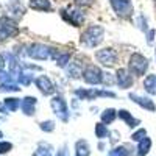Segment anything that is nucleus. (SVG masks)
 Instances as JSON below:
<instances>
[{"label": "nucleus", "mask_w": 156, "mask_h": 156, "mask_svg": "<svg viewBox=\"0 0 156 156\" xmlns=\"http://www.w3.org/2000/svg\"><path fill=\"white\" fill-rule=\"evenodd\" d=\"M129 67H131V70L134 73L142 75V73L147 70V67H148V61L144 56H140V55H134L133 59H131V62H129Z\"/></svg>", "instance_id": "f257e3e1"}, {"label": "nucleus", "mask_w": 156, "mask_h": 156, "mask_svg": "<svg viewBox=\"0 0 156 156\" xmlns=\"http://www.w3.org/2000/svg\"><path fill=\"white\" fill-rule=\"evenodd\" d=\"M151 145H153L151 139H150L148 136H147V137H144L140 142H137L136 154H137V156H147V154L150 153V150H151Z\"/></svg>", "instance_id": "f03ea898"}, {"label": "nucleus", "mask_w": 156, "mask_h": 156, "mask_svg": "<svg viewBox=\"0 0 156 156\" xmlns=\"http://www.w3.org/2000/svg\"><path fill=\"white\" fill-rule=\"evenodd\" d=\"M117 115H119V119L120 120H123L129 128H136L140 122H139V119H136V117H133L131 115V112H128L126 109H120L119 112H117Z\"/></svg>", "instance_id": "7ed1b4c3"}, {"label": "nucleus", "mask_w": 156, "mask_h": 156, "mask_svg": "<svg viewBox=\"0 0 156 156\" xmlns=\"http://www.w3.org/2000/svg\"><path fill=\"white\" fill-rule=\"evenodd\" d=\"M75 156H90V147L87 140L80 139L75 142Z\"/></svg>", "instance_id": "20e7f679"}, {"label": "nucleus", "mask_w": 156, "mask_h": 156, "mask_svg": "<svg viewBox=\"0 0 156 156\" xmlns=\"http://www.w3.org/2000/svg\"><path fill=\"white\" fill-rule=\"evenodd\" d=\"M129 98H133V101H136L139 106H142L144 109L147 111H156V106H154V103L150 100V98H144V97H139V95H129Z\"/></svg>", "instance_id": "39448f33"}, {"label": "nucleus", "mask_w": 156, "mask_h": 156, "mask_svg": "<svg viewBox=\"0 0 156 156\" xmlns=\"http://www.w3.org/2000/svg\"><path fill=\"white\" fill-rule=\"evenodd\" d=\"M51 150H53V147L50 144H47V142H39V147L34 150L33 156H50Z\"/></svg>", "instance_id": "423d86ee"}, {"label": "nucleus", "mask_w": 156, "mask_h": 156, "mask_svg": "<svg viewBox=\"0 0 156 156\" xmlns=\"http://www.w3.org/2000/svg\"><path fill=\"white\" fill-rule=\"evenodd\" d=\"M144 86L148 94H156V75H148L144 81Z\"/></svg>", "instance_id": "0eeeda50"}, {"label": "nucleus", "mask_w": 156, "mask_h": 156, "mask_svg": "<svg viewBox=\"0 0 156 156\" xmlns=\"http://www.w3.org/2000/svg\"><path fill=\"white\" fill-rule=\"evenodd\" d=\"M115 117H117V112H115V109H105L103 111V114H101V122L105 123V125H109V123H112L114 120H115Z\"/></svg>", "instance_id": "6e6552de"}, {"label": "nucleus", "mask_w": 156, "mask_h": 156, "mask_svg": "<svg viewBox=\"0 0 156 156\" xmlns=\"http://www.w3.org/2000/svg\"><path fill=\"white\" fill-rule=\"evenodd\" d=\"M95 136L101 140V139H106L108 136H109V129L106 128V125L105 123H97L95 125Z\"/></svg>", "instance_id": "1a4fd4ad"}, {"label": "nucleus", "mask_w": 156, "mask_h": 156, "mask_svg": "<svg viewBox=\"0 0 156 156\" xmlns=\"http://www.w3.org/2000/svg\"><path fill=\"white\" fill-rule=\"evenodd\" d=\"M144 137H147V129L145 128H137L136 131L131 134V140L133 142H140Z\"/></svg>", "instance_id": "9d476101"}, {"label": "nucleus", "mask_w": 156, "mask_h": 156, "mask_svg": "<svg viewBox=\"0 0 156 156\" xmlns=\"http://www.w3.org/2000/svg\"><path fill=\"white\" fill-rule=\"evenodd\" d=\"M39 128H41L44 133H51V131L55 129V122H53V120H45V122H41V123H39Z\"/></svg>", "instance_id": "9b49d317"}, {"label": "nucleus", "mask_w": 156, "mask_h": 156, "mask_svg": "<svg viewBox=\"0 0 156 156\" xmlns=\"http://www.w3.org/2000/svg\"><path fill=\"white\" fill-rule=\"evenodd\" d=\"M12 150V144L6 140H0V154H6Z\"/></svg>", "instance_id": "f8f14e48"}, {"label": "nucleus", "mask_w": 156, "mask_h": 156, "mask_svg": "<svg viewBox=\"0 0 156 156\" xmlns=\"http://www.w3.org/2000/svg\"><path fill=\"white\" fill-rule=\"evenodd\" d=\"M109 142L112 145H115L117 142H119V139H120V133H117V131H109Z\"/></svg>", "instance_id": "ddd939ff"}, {"label": "nucleus", "mask_w": 156, "mask_h": 156, "mask_svg": "<svg viewBox=\"0 0 156 156\" xmlns=\"http://www.w3.org/2000/svg\"><path fill=\"white\" fill-rule=\"evenodd\" d=\"M105 148H106V144H105V142H98V150H100V151H103Z\"/></svg>", "instance_id": "4468645a"}, {"label": "nucleus", "mask_w": 156, "mask_h": 156, "mask_svg": "<svg viewBox=\"0 0 156 156\" xmlns=\"http://www.w3.org/2000/svg\"><path fill=\"white\" fill-rule=\"evenodd\" d=\"M2 137H3V133H2V131H0V140H2Z\"/></svg>", "instance_id": "2eb2a0df"}]
</instances>
